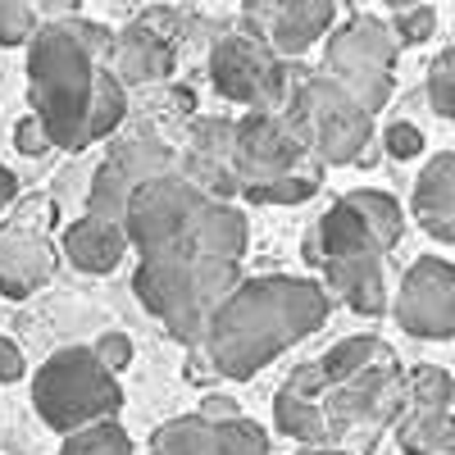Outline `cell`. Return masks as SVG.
I'll list each match as a JSON object with an SVG mask.
<instances>
[{"label": "cell", "mask_w": 455, "mask_h": 455, "mask_svg": "<svg viewBox=\"0 0 455 455\" xmlns=\"http://www.w3.org/2000/svg\"><path fill=\"white\" fill-rule=\"evenodd\" d=\"M128 119V87L114 78V73L100 64L96 68V92H92V109H87V146L105 141L119 132V124Z\"/></svg>", "instance_id": "obj_25"}, {"label": "cell", "mask_w": 455, "mask_h": 455, "mask_svg": "<svg viewBox=\"0 0 455 455\" xmlns=\"http://www.w3.org/2000/svg\"><path fill=\"white\" fill-rule=\"evenodd\" d=\"M60 455H132V437L119 419H100V424L68 433Z\"/></svg>", "instance_id": "obj_29"}, {"label": "cell", "mask_w": 455, "mask_h": 455, "mask_svg": "<svg viewBox=\"0 0 455 455\" xmlns=\"http://www.w3.org/2000/svg\"><path fill=\"white\" fill-rule=\"evenodd\" d=\"M233 169L242 187L278 182L291 173H323L306 132L287 114H264V109H246L242 119H233Z\"/></svg>", "instance_id": "obj_10"}, {"label": "cell", "mask_w": 455, "mask_h": 455, "mask_svg": "<svg viewBox=\"0 0 455 455\" xmlns=\"http://www.w3.org/2000/svg\"><path fill=\"white\" fill-rule=\"evenodd\" d=\"M323 278H328V291L337 300L364 319H378L387 315V278H383V255H351V259H332L323 264Z\"/></svg>", "instance_id": "obj_20"}, {"label": "cell", "mask_w": 455, "mask_h": 455, "mask_svg": "<svg viewBox=\"0 0 455 455\" xmlns=\"http://www.w3.org/2000/svg\"><path fill=\"white\" fill-rule=\"evenodd\" d=\"M319 182H323V173H291V178H278V182L242 187V196L251 205H306L319 192Z\"/></svg>", "instance_id": "obj_31"}, {"label": "cell", "mask_w": 455, "mask_h": 455, "mask_svg": "<svg viewBox=\"0 0 455 455\" xmlns=\"http://www.w3.org/2000/svg\"><path fill=\"white\" fill-rule=\"evenodd\" d=\"M410 396H405V373L401 360L392 355V347H383L369 369H360L347 383H332L323 392V410H328V428H332V446H373L383 428H396V419L405 414Z\"/></svg>", "instance_id": "obj_6"}, {"label": "cell", "mask_w": 455, "mask_h": 455, "mask_svg": "<svg viewBox=\"0 0 455 455\" xmlns=\"http://www.w3.org/2000/svg\"><path fill=\"white\" fill-rule=\"evenodd\" d=\"M55 274V251L32 223H5L0 228V296L23 300L36 287H46Z\"/></svg>", "instance_id": "obj_15"}, {"label": "cell", "mask_w": 455, "mask_h": 455, "mask_svg": "<svg viewBox=\"0 0 455 455\" xmlns=\"http://www.w3.org/2000/svg\"><path fill=\"white\" fill-rule=\"evenodd\" d=\"M178 173L196 182L210 201L242 196V182L233 169V119H196L192 141H187V164Z\"/></svg>", "instance_id": "obj_14"}, {"label": "cell", "mask_w": 455, "mask_h": 455, "mask_svg": "<svg viewBox=\"0 0 455 455\" xmlns=\"http://www.w3.org/2000/svg\"><path fill=\"white\" fill-rule=\"evenodd\" d=\"M328 315H332V291L319 287L315 278H291V274L242 278L214 310L201 351L219 378L246 383L264 364H274L287 347H296L300 337L319 332Z\"/></svg>", "instance_id": "obj_1"}, {"label": "cell", "mask_w": 455, "mask_h": 455, "mask_svg": "<svg viewBox=\"0 0 455 455\" xmlns=\"http://www.w3.org/2000/svg\"><path fill=\"white\" fill-rule=\"evenodd\" d=\"M128 233L124 223H109V219H96V214H83L64 228V255L73 269L83 274H114L128 255Z\"/></svg>", "instance_id": "obj_19"}, {"label": "cell", "mask_w": 455, "mask_h": 455, "mask_svg": "<svg viewBox=\"0 0 455 455\" xmlns=\"http://www.w3.org/2000/svg\"><path fill=\"white\" fill-rule=\"evenodd\" d=\"M347 201L364 214L369 233L378 237L383 255L396 251V242H401V233H405V214H401L396 196H392V192H378V187H355V192H347Z\"/></svg>", "instance_id": "obj_26"}, {"label": "cell", "mask_w": 455, "mask_h": 455, "mask_svg": "<svg viewBox=\"0 0 455 455\" xmlns=\"http://www.w3.org/2000/svg\"><path fill=\"white\" fill-rule=\"evenodd\" d=\"M274 424H278L283 437H296L300 446H332L323 396H306V392L283 383L278 396H274Z\"/></svg>", "instance_id": "obj_21"}, {"label": "cell", "mask_w": 455, "mask_h": 455, "mask_svg": "<svg viewBox=\"0 0 455 455\" xmlns=\"http://www.w3.org/2000/svg\"><path fill=\"white\" fill-rule=\"evenodd\" d=\"M383 347H387V341L373 337V332L341 337L337 347H328V351L319 355V369H323V378H328V387H332V383H347V378H355L360 369H369L378 355H383Z\"/></svg>", "instance_id": "obj_28"}, {"label": "cell", "mask_w": 455, "mask_h": 455, "mask_svg": "<svg viewBox=\"0 0 455 455\" xmlns=\"http://www.w3.org/2000/svg\"><path fill=\"white\" fill-rule=\"evenodd\" d=\"M428 105L442 114V119L455 124V46L442 51L428 68Z\"/></svg>", "instance_id": "obj_34"}, {"label": "cell", "mask_w": 455, "mask_h": 455, "mask_svg": "<svg viewBox=\"0 0 455 455\" xmlns=\"http://www.w3.org/2000/svg\"><path fill=\"white\" fill-rule=\"evenodd\" d=\"M383 5H392V10H410V5H424V0H383Z\"/></svg>", "instance_id": "obj_44"}, {"label": "cell", "mask_w": 455, "mask_h": 455, "mask_svg": "<svg viewBox=\"0 0 455 455\" xmlns=\"http://www.w3.org/2000/svg\"><path fill=\"white\" fill-rule=\"evenodd\" d=\"M150 455H223V442H219V428L205 424L201 414H178V419L156 428Z\"/></svg>", "instance_id": "obj_24"}, {"label": "cell", "mask_w": 455, "mask_h": 455, "mask_svg": "<svg viewBox=\"0 0 455 455\" xmlns=\"http://www.w3.org/2000/svg\"><path fill=\"white\" fill-rule=\"evenodd\" d=\"M14 201H19V178H14L5 164H0V210L14 205Z\"/></svg>", "instance_id": "obj_42"}, {"label": "cell", "mask_w": 455, "mask_h": 455, "mask_svg": "<svg viewBox=\"0 0 455 455\" xmlns=\"http://www.w3.org/2000/svg\"><path fill=\"white\" fill-rule=\"evenodd\" d=\"M410 210L428 237L455 246V150H442L424 164V173L414 178Z\"/></svg>", "instance_id": "obj_17"}, {"label": "cell", "mask_w": 455, "mask_h": 455, "mask_svg": "<svg viewBox=\"0 0 455 455\" xmlns=\"http://www.w3.org/2000/svg\"><path fill=\"white\" fill-rule=\"evenodd\" d=\"M396 446L405 455H451L455 414L451 410H405L396 419Z\"/></svg>", "instance_id": "obj_22"}, {"label": "cell", "mask_w": 455, "mask_h": 455, "mask_svg": "<svg viewBox=\"0 0 455 455\" xmlns=\"http://www.w3.org/2000/svg\"><path fill=\"white\" fill-rule=\"evenodd\" d=\"M205 201L210 196L196 182H187L178 169L141 182L124 214V233H128V246L137 251V259L164 255V251H187V233H192V219Z\"/></svg>", "instance_id": "obj_9"}, {"label": "cell", "mask_w": 455, "mask_h": 455, "mask_svg": "<svg viewBox=\"0 0 455 455\" xmlns=\"http://www.w3.org/2000/svg\"><path fill=\"white\" fill-rule=\"evenodd\" d=\"M392 315L419 341L455 337V264H446L442 255H419L401 278Z\"/></svg>", "instance_id": "obj_11"}, {"label": "cell", "mask_w": 455, "mask_h": 455, "mask_svg": "<svg viewBox=\"0 0 455 455\" xmlns=\"http://www.w3.org/2000/svg\"><path fill=\"white\" fill-rule=\"evenodd\" d=\"M396 51H401V42H396L392 23L360 14V19L341 23V28L328 36L323 68H328V78L347 87L369 114H378V109L392 100Z\"/></svg>", "instance_id": "obj_8"}, {"label": "cell", "mask_w": 455, "mask_h": 455, "mask_svg": "<svg viewBox=\"0 0 455 455\" xmlns=\"http://www.w3.org/2000/svg\"><path fill=\"white\" fill-rule=\"evenodd\" d=\"M300 73L291 68L283 55H274L264 42L246 32H228L210 46V83L223 100L246 105V109H264V114H283Z\"/></svg>", "instance_id": "obj_7"}, {"label": "cell", "mask_w": 455, "mask_h": 455, "mask_svg": "<svg viewBox=\"0 0 455 455\" xmlns=\"http://www.w3.org/2000/svg\"><path fill=\"white\" fill-rule=\"evenodd\" d=\"M251 246V223L233 201H205L192 219V233H187V251L201 259H233L242 264Z\"/></svg>", "instance_id": "obj_18"}, {"label": "cell", "mask_w": 455, "mask_h": 455, "mask_svg": "<svg viewBox=\"0 0 455 455\" xmlns=\"http://www.w3.org/2000/svg\"><path fill=\"white\" fill-rule=\"evenodd\" d=\"M92 351H96V360H100L109 373H124V369L132 364V337H128V332H100Z\"/></svg>", "instance_id": "obj_37"}, {"label": "cell", "mask_w": 455, "mask_h": 455, "mask_svg": "<svg viewBox=\"0 0 455 455\" xmlns=\"http://www.w3.org/2000/svg\"><path fill=\"white\" fill-rule=\"evenodd\" d=\"M32 410L60 437L114 419L124 410L119 373H109L92 347H64L32 373Z\"/></svg>", "instance_id": "obj_4"}, {"label": "cell", "mask_w": 455, "mask_h": 455, "mask_svg": "<svg viewBox=\"0 0 455 455\" xmlns=\"http://www.w3.org/2000/svg\"><path fill=\"white\" fill-rule=\"evenodd\" d=\"M237 283H242V264L201 259L192 251L146 255L137 259V274H132V291L146 306V315H156L169 328V337L187 351H196L205 341L214 310Z\"/></svg>", "instance_id": "obj_2"}, {"label": "cell", "mask_w": 455, "mask_h": 455, "mask_svg": "<svg viewBox=\"0 0 455 455\" xmlns=\"http://www.w3.org/2000/svg\"><path fill=\"white\" fill-rule=\"evenodd\" d=\"M214 428H219L223 455H269V433H264L251 414L228 419V424H214Z\"/></svg>", "instance_id": "obj_33"}, {"label": "cell", "mask_w": 455, "mask_h": 455, "mask_svg": "<svg viewBox=\"0 0 455 455\" xmlns=\"http://www.w3.org/2000/svg\"><path fill=\"white\" fill-rule=\"evenodd\" d=\"M132 192H137V182H132L119 164L100 160V164H96V173H92V182H87V214L109 219V223H124Z\"/></svg>", "instance_id": "obj_27"}, {"label": "cell", "mask_w": 455, "mask_h": 455, "mask_svg": "<svg viewBox=\"0 0 455 455\" xmlns=\"http://www.w3.org/2000/svg\"><path fill=\"white\" fill-rule=\"evenodd\" d=\"M109 164H119L137 187L150 182V178H164L173 173V150L156 137V132H132V137H119L109 146Z\"/></svg>", "instance_id": "obj_23"}, {"label": "cell", "mask_w": 455, "mask_h": 455, "mask_svg": "<svg viewBox=\"0 0 455 455\" xmlns=\"http://www.w3.org/2000/svg\"><path fill=\"white\" fill-rule=\"evenodd\" d=\"M32 10L42 19H51V23H64V19H73L83 10V0H32Z\"/></svg>", "instance_id": "obj_41"}, {"label": "cell", "mask_w": 455, "mask_h": 455, "mask_svg": "<svg viewBox=\"0 0 455 455\" xmlns=\"http://www.w3.org/2000/svg\"><path fill=\"white\" fill-rule=\"evenodd\" d=\"M405 396H410V410H451L455 401V383L451 373L437 369V364H419L405 373Z\"/></svg>", "instance_id": "obj_30"}, {"label": "cell", "mask_w": 455, "mask_h": 455, "mask_svg": "<svg viewBox=\"0 0 455 455\" xmlns=\"http://www.w3.org/2000/svg\"><path fill=\"white\" fill-rule=\"evenodd\" d=\"M14 146H19V156H32V160H36V156H46V150H51L55 141H51L46 124H42V119H36V114L28 109L23 119L14 124Z\"/></svg>", "instance_id": "obj_36"}, {"label": "cell", "mask_w": 455, "mask_h": 455, "mask_svg": "<svg viewBox=\"0 0 455 455\" xmlns=\"http://www.w3.org/2000/svg\"><path fill=\"white\" fill-rule=\"evenodd\" d=\"M196 414H201L205 424H228V419H242V405L233 396H223V392H205L201 405H196Z\"/></svg>", "instance_id": "obj_39"}, {"label": "cell", "mask_w": 455, "mask_h": 455, "mask_svg": "<svg viewBox=\"0 0 455 455\" xmlns=\"http://www.w3.org/2000/svg\"><path fill=\"white\" fill-rule=\"evenodd\" d=\"M300 255H306V264H332V259H351V255H383V246H378V237L369 233L364 214L341 196L332 201L310 228H306V242H300Z\"/></svg>", "instance_id": "obj_16"}, {"label": "cell", "mask_w": 455, "mask_h": 455, "mask_svg": "<svg viewBox=\"0 0 455 455\" xmlns=\"http://www.w3.org/2000/svg\"><path fill=\"white\" fill-rule=\"evenodd\" d=\"M337 19V0H242V32L264 42L274 55L296 60Z\"/></svg>", "instance_id": "obj_12"}, {"label": "cell", "mask_w": 455, "mask_h": 455, "mask_svg": "<svg viewBox=\"0 0 455 455\" xmlns=\"http://www.w3.org/2000/svg\"><path fill=\"white\" fill-rule=\"evenodd\" d=\"M96 60L64 32V23H46L28 42V105L46 124L51 141L64 150L87 146V109L96 92Z\"/></svg>", "instance_id": "obj_3"}, {"label": "cell", "mask_w": 455, "mask_h": 455, "mask_svg": "<svg viewBox=\"0 0 455 455\" xmlns=\"http://www.w3.org/2000/svg\"><path fill=\"white\" fill-rule=\"evenodd\" d=\"M23 373H28V364H23V351H19V341L0 337V383H19Z\"/></svg>", "instance_id": "obj_40"}, {"label": "cell", "mask_w": 455, "mask_h": 455, "mask_svg": "<svg viewBox=\"0 0 455 455\" xmlns=\"http://www.w3.org/2000/svg\"><path fill=\"white\" fill-rule=\"evenodd\" d=\"M42 32V14L32 0H0V46H28Z\"/></svg>", "instance_id": "obj_32"}, {"label": "cell", "mask_w": 455, "mask_h": 455, "mask_svg": "<svg viewBox=\"0 0 455 455\" xmlns=\"http://www.w3.org/2000/svg\"><path fill=\"white\" fill-rule=\"evenodd\" d=\"M392 32H396V42H401V46H424L428 36L437 32V14H433V5H410V10H396Z\"/></svg>", "instance_id": "obj_35"}, {"label": "cell", "mask_w": 455, "mask_h": 455, "mask_svg": "<svg viewBox=\"0 0 455 455\" xmlns=\"http://www.w3.org/2000/svg\"><path fill=\"white\" fill-rule=\"evenodd\" d=\"M164 10H150L146 19L128 23L124 32H114V55H109V73L119 78L124 87H146V83H164L178 51H173V32L164 28Z\"/></svg>", "instance_id": "obj_13"}, {"label": "cell", "mask_w": 455, "mask_h": 455, "mask_svg": "<svg viewBox=\"0 0 455 455\" xmlns=\"http://www.w3.org/2000/svg\"><path fill=\"white\" fill-rule=\"evenodd\" d=\"M383 146H387L392 160H414V156H424V132L414 128V124H405V119H396L383 132Z\"/></svg>", "instance_id": "obj_38"}, {"label": "cell", "mask_w": 455, "mask_h": 455, "mask_svg": "<svg viewBox=\"0 0 455 455\" xmlns=\"http://www.w3.org/2000/svg\"><path fill=\"white\" fill-rule=\"evenodd\" d=\"M296 455H355V451H341V446H306V451H296Z\"/></svg>", "instance_id": "obj_43"}, {"label": "cell", "mask_w": 455, "mask_h": 455, "mask_svg": "<svg viewBox=\"0 0 455 455\" xmlns=\"http://www.w3.org/2000/svg\"><path fill=\"white\" fill-rule=\"evenodd\" d=\"M287 119L306 132L315 160L328 164H355L369 160L373 141V114L341 87L328 73H300V83L287 100Z\"/></svg>", "instance_id": "obj_5"}]
</instances>
